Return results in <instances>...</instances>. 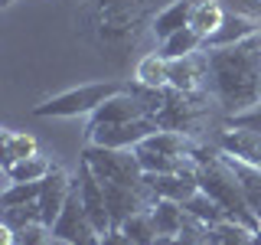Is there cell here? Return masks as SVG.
<instances>
[{
	"label": "cell",
	"mask_w": 261,
	"mask_h": 245,
	"mask_svg": "<svg viewBox=\"0 0 261 245\" xmlns=\"http://www.w3.org/2000/svg\"><path fill=\"white\" fill-rule=\"evenodd\" d=\"M206 53V95L228 114L261 105V33Z\"/></svg>",
	"instance_id": "obj_1"
},
{
	"label": "cell",
	"mask_w": 261,
	"mask_h": 245,
	"mask_svg": "<svg viewBox=\"0 0 261 245\" xmlns=\"http://www.w3.org/2000/svg\"><path fill=\"white\" fill-rule=\"evenodd\" d=\"M199 190L209 193L212 200L228 212V219H235V223L255 229V232L261 229V219L251 212L248 200H245V193H242L239 177H235V170L228 167V160H225L222 151H216L209 160L199 163Z\"/></svg>",
	"instance_id": "obj_2"
},
{
	"label": "cell",
	"mask_w": 261,
	"mask_h": 245,
	"mask_svg": "<svg viewBox=\"0 0 261 245\" xmlns=\"http://www.w3.org/2000/svg\"><path fill=\"white\" fill-rule=\"evenodd\" d=\"M196 151H199V144L186 131H170V128L153 131L150 137H144L134 147L144 174H176L186 163H193Z\"/></svg>",
	"instance_id": "obj_3"
},
{
	"label": "cell",
	"mask_w": 261,
	"mask_h": 245,
	"mask_svg": "<svg viewBox=\"0 0 261 245\" xmlns=\"http://www.w3.org/2000/svg\"><path fill=\"white\" fill-rule=\"evenodd\" d=\"M127 85L121 82H88V85H79V88H69L62 95H53L46 98L43 105H36L33 114L36 118H75V114H92L98 111L108 98H114L118 92H124Z\"/></svg>",
	"instance_id": "obj_4"
},
{
	"label": "cell",
	"mask_w": 261,
	"mask_h": 245,
	"mask_svg": "<svg viewBox=\"0 0 261 245\" xmlns=\"http://www.w3.org/2000/svg\"><path fill=\"white\" fill-rule=\"evenodd\" d=\"M82 163H88L92 174L101 180V183H124V186L144 183L141 160H137L134 151H124V147L85 144V147H82Z\"/></svg>",
	"instance_id": "obj_5"
},
{
	"label": "cell",
	"mask_w": 261,
	"mask_h": 245,
	"mask_svg": "<svg viewBox=\"0 0 261 245\" xmlns=\"http://www.w3.org/2000/svg\"><path fill=\"white\" fill-rule=\"evenodd\" d=\"M53 235L62 239V242H72V245H98L101 242V232H98V226L92 223L85 203H82L79 183L72 186L69 200H65V209L59 212V219H56V226H53Z\"/></svg>",
	"instance_id": "obj_6"
},
{
	"label": "cell",
	"mask_w": 261,
	"mask_h": 245,
	"mask_svg": "<svg viewBox=\"0 0 261 245\" xmlns=\"http://www.w3.org/2000/svg\"><path fill=\"white\" fill-rule=\"evenodd\" d=\"M153 131H160L157 118H137V121H121V125H95L88 128V144H101V147H124L134 151L144 137H150Z\"/></svg>",
	"instance_id": "obj_7"
},
{
	"label": "cell",
	"mask_w": 261,
	"mask_h": 245,
	"mask_svg": "<svg viewBox=\"0 0 261 245\" xmlns=\"http://www.w3.org/2000/svg\"><path fill=\"white\" fill-rule=\"evenodd\" d=\"M150 114V105H147V98L141 88H124V92H118L114 98L101 105L98 111H92V125H121V121H137V118H147Z\"/></svg>",
	"instance_id": "obj_8"
},
{
	"label": "cell",
	"mask_w": 261,
	"mask_h": 245,
	"mask_svg": "<svg viewBox=\"0 0 261 245\" xmlns=\"http://www.w3.org/2000/svg\"><path fill=\"white\" fill-rule=\"evenodd\" d=\"M144 183L150 186V193L157 200H176L186 203L190 196L199 190V163H186L176 174H144Z\"/></svg>",
	"instance_id": "obj_9"
},
{
	"label": "cell",
	"mask_w": 261,
	"mask_h": 245,
	"mask_svg": "<svg viewBox=\"0 0 261 245\" xmlns=\"http://www.w3.org/2000/svg\"><path fill=\"white\" fill-rule=\"evenodd\" d=\"M105 196H108V212H111V226H121L127 216L141 209H150L157 196L150 193L147 183L124 186V183H105Z\"/></svg>",
	"instance_id": "obj_10"
},
{
	"label": "cell",
	"mask_w": 261,
	"mask_h": 245,
	"mask_svg": "<svg viewBox=\"0 0 261 245\" xmlns=\"http://www.w3.org/2000/svg\"><path fill=\"white\" fill-rule=\"evenodd\" d=\"M75 183H79V193H82V203H85L92 223L98 226V232H108L111 226V212H108V196H105V183L92 174L88 163L79 160V174H75Z\"/></svg>",
	"instance_id": "obj_11"
},
{
	"label": "cell",
	"mask_w": 261,
	"mask_h": 245,
	"mask_svg": "<svg viewBox=\"0 0 261 245\" xmlns=\"http://www.w3.org/2000/svg\"><path fill=\"white\" fill-rule=\"evenodd\" d=\"M72 186H75V180L65 174L62 167L49 170V177L43 180V190H39V212H43V226H49V229L56 226L59 212L65 209V200H69Z\"/></svg>",
	"instance_id": "obj_12"
},
{
	"label": "cell",
	"mask_w": 261,
	"mask_h": 245,
	"mask_svg": "<svg viewBox=\"0 0 261 245\" xmlns=\"http://www.w3.org/2000/svg\"><path fill=\"white\" fill-rule=\"evenodd\" d=\"M170 88L186 95L206 92V53H193L183 59H170Z\"/></svg>",
	"instance_id": "obj_13"
},
{
	"label": "cell",
	"mask_w": 261,
	"mask_h": 245,
	"mask_svg": "<svg viewBox=\"0 0 261 245\" xmlns=\"http://www.w3.org/2000/svg\"><path fill=\"white\" fill-rule=\"evenodd\" d=\"M219 151L232 154V157H239L245 163H255V167H261V131L225 125L222 134H219Z\"/></svg>",
	"instance_id": "obj_14"
},
{
	"label": "cell",
	"mask_w": 261,
	"mask_h": 245,
	"mask_svg": "<svg viewBox=\"0 0 261 245\" xmlns=\"http://www.w3.org/2000/svg\"><path fill=\"white\" fill-rule=\"evenodd\" d=\"M258 20L251 16H239V13H225L222 27H219L212 36H206V49H219V46H235V43H245V39L258 36Z\"/></svg>",
	"instance_id": "obj_15"
},
{
	"label": "cell",
	"mask_w": 261,
	"mask_h": 245,
	"mask_svg": "<svg viewBox=\"0 0 261 245\" xmlns=\"http://www.w3.org/2000/svg\"><path fill=\"white\" fill-rule=\"evenodd\" d=\"M193 10H196V7L190 4V0H173L170 7H163V10L153 16V36H157V43H163L167 36L179 33L183 27H190Z\"/></svg>",
	"instance_id": "obj_16"
},
{
	"label": "cell",
	"mask_w": 261,
	"mask_h": 245,
	"mask_svg": "<svg viewBox=\"0 0 261 245\" xmlns=\"http://www.w3.org/2000/svg\"><path fill=\"white\" fill-rule=\"evenodd\" d=\"M225 160H228V167L235 170V177H239L242 193H245V200H248L251 212L261 219V167H255V163H245L239 157H232V154H225Z\"/></svg>",
	"instance_id": "obj_17"
},
{
	"label": "cell",
	"mask_w": 261,
	"mask_h": 245,
	"mask_svg": "<svg viewBox=\"0 0 261 245\" xmlns=\"http://www.w3.org/2000/svg\"><path fill=\"white\" fill-rule=\"evenodd\" d=\"M199 49H206V39H202V33H196L193 27H183L179 33H173V36H167L160 43V56L163 59H183V56H193L199 53Z\"/></svg>",
	"instance_id": "obj_18"
},
{
	"label": "cell",
	"mask_w": 261,
	"mask_h": 245,
	"mask_svg": "<svg viewBox=\"0 0 261 245\" xmlns=\"http://www.w3.org/2000/svg\"><path fill=\"white\" fill-rule=\"evenodd\" d=\"M49 170H53V163L43 154H33V157H23V160L10 163V167H4V174L10 183H39V180L49 177Z\"/></svg>",
	"instance_id": "obj_19"
},
{
	"label": "cell",
	"mask_w": 261,
	"mask_h": 245,
	"mask_svg": "<svg viewBox=\"0 0 261 245\" xmlns=\"http://www.w3.org/2000/svg\"><path fill=\"white\" fill-rule=\"evenodd\" d=\"M153 223H157V232L160 235H176L186 223V206L176 200H153Z\"/></svg>",
	"instance_id": "obj_20"
},
{
	"label": "cell",
	"mask_w": 261,
	"mask_h": 245,
	"mask_svg": "<svg viewBox=\"0 0 261 245\" xmlns=\"http://www.w3.org/2000/svg\"><path fill=\"white\" fill-rule=\"evenodd\" d=\"M137 85L144 88H167L170 85V62L160 53H150L137 62Z\"/></svg>",
	"instance_id": "obj_21"
},
{
	"label": "cell",
	"mask_w": 261,
	"mask_h": 245,
	"mask_svg": "<svg viewBox=\"0 0 261 245\" xmlns=\"http://www.w3.org/2000/svg\"><path fill=\"white\" fill-rule=\"evenodd\" d=\"M33 154H39V151L30 134H20V131H4L0 134V160H4V167H10V163L23 160V157H33Z\"/></svg>",
	"instance_id": "obj_22"
},
{
	"label": "cell",
	"mask_w": 261,
	"mask_h": 245,
	"mask_svg": "<svg viewBox=\"0 0 261 245\" xmlns=\"http://www.w3.org/2000/svg\"><path fill=\"white\" fill-rule=\"evenodd\" d=\"M121 229L130 235V242H134V245H157V239H160L150 209H141V212H134V216H127L124 223H121Z\"/></svg>",
	"instance_id": "obj_23"
},
{
	"label": "cell",
	"mask_w": 261,
	"mask_h": 245,
	"mask_svg": "<svg viewBox=\"0 0 261 245\" xmlns=\"http://www.w3.org/2000/svg\"><path fill=\"white\" fill-rule=\"evenodd\" d=\"M183 206H186V212H190V216L202 219L206 226H219V223H225V219H228V212L219 206V203L212 200L209 193H202V190H196L190 200L183 203Z\"/></svg>",
	"instance_id": "obj_24"
},
{
	"label": "cell",
	"mask_w": 261,
	"mask_h": 245,
	"mask_svg": "<svg viewBox=\"0 0 261 245\" xmlns=\"http://www.w3.org/2000/svg\"><path fill=\"white\" fill-rule=\"evenodd\" d=\"M222 20H225V7L219 4V0H206V4H199V7L193 10L190 27H193L196 33H202V39H206V36H212V33L222 27Z\"/></svg>",
	"instance_id": "obj_25"
},
{
	"label": "cell",
	"mask_w": 261,
	"mask_h": 245,
	"mask_svg": "<svg viewBox=\"0 0 261 245\" xmlns=\"http://www.w3.org/2000/svg\"><path fill=\"white\" fill-rule=\"evenodd\" d=\"M0 223L10 226L13 232H23L30 226L43 223V212H39V200L36 203H23V206H4L0 209Z\"/></svg>",
	"instance_id": "obj_26"
},
{
	"label": "cell",
	"mask_w": 261,
	"mask_h": 245,
	"mask_svg": "<svg viewBox=\"0 0 261 245\" xmlns=\"http://www.w3.org/2000/svg\"><path fill=\"white\" fill-rule=\"evenodd\" d=\"M212 245H251V239H255V229L235 223V219H225V223L212 226Z\"/></svg>",
	"instance_id": "obj_27"
},
{
	"label": "cell",
	"mask_w": 261,
	"mask_h": 245,
	"mask_svg": "<svg viewBox=\"0 0 261 245\" xmlns=\"http://www.w3.org/2000/svg\"><path fill=\"white\" fill-rule=\"evenodd\" d=\"M39 190H43V180L39 183H10L0 193V206H23V203H36Z\"/></svg>",
	"instance_id": "obj_28"
},
{
	"label": "cell",
	"mask_w": 261,
	"mask_h": 245,
	"mask_svg": "<svg viewBox=\"0 0 261 245\" xmlns=\"http://www.w3.org/2000/svg\"><path fill=\"white\" fill-rule=\"evenodd\" d=\"M53 229L49 226H30V229H23V232H16V245H53Z\"/></svg>",
	"instance_id": "obj_29"
},
{
	"label": "cell",
	"mask_w": 261,
	"mask_h": 245,
	"mask_svg": "<svg viewBox=\"0 0 261 245\" xmlns=\"http://www.w3.org/2000/svg\"><path fill=\"white\" fill-rule=\"evenodd\" d=\"M225 7V13H239V16H251L261 23V0H219Z\"/></svg>",
	"instance_id": "obj_30"
},
{
	"label": "cell",
	"mask_w": 261,
	"mask_h": 245,
	"mask_svg": "<svg viewBox=\"0 0 261 245\" xmlns=\"http://www.w3.org/2000/svg\"><path fill=\"white\" fill-rule=\"evenodd\" d=\"M225 125H232V128H255V131H261V105H255V108H248V111H242V114H228Z\"/></svg>",
	"instance_id": "obj_31"
},
{
	"label": "cell",
	"mask_w": 261,
	"mask_h": 245,
	"mask_svg": "<svg viewBox=\"0 0 261 245\" xmlns=\"http://www.w3.org/2000/svg\"><path fill=\"white\" fill-rule=\"evenodd\" d=\"M98 245H134V242H130V235L121 226H114V229H108V232H101V242Z\"/></svg>",
	"instance_id": "obj_32"
},
{
	"label": "cell",
	"mask_w": 261,
	"mask_h": 245,
	"mask_svg": "<svg viewBox=\"0 0 261 245\" xmlns=\"http://www.w3.org/2000/svg\"><path fill=\"white\" fill-rule=\"evenodd\" d=\"M251 245H261V229L255 232V239H251Z\"/></svg>",
	"instance_id": "obj_33"
},
{
	"label": "cell",
	"mask_w": 261,
	"mask_h": 245,
	"mask_svg": "<svg viewBox=\"0 0 261 245\" xmlns=\"http://www.w3.org/2000/svg\"><path fill=\"white\" fill-rule=\"evenodd\" d=\"M53 239H56V235H53ZM53 245H72V242H62V239H56V242H53Z\"/></svg>",
	"instance_id": "obj_34"
},
{
	"label": "cell",
	"mask_w": 261,
	"mask_h": 245,
	"mask_svg": "<svg viewBox=\"0 0 261 245\" xmlns=\"http://www.w3.org/2000/svg\"><path fill=\"white\" fill-rule=\"evenodd\" d=\"M190 4H193V7H199V4H206V0H190Z\"/></svg>",
	"instance_id": "obj_35"
},
{
	"label": "cell",
	"mask_w": 261,
	"mask_h": 245,
	"mask_svg": "<svg viewBox=\"0 0 261 245\" xmlns=\"http://www.w3.org/2000/svg\"><path fill=\"white\" fill-rule=\"evenodd\" d=\"M0 4H4V7H7V4H13V0H0Z\"/></svg>",
	"instance_id": "obj_36"
}]
</instances>
